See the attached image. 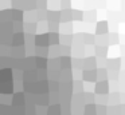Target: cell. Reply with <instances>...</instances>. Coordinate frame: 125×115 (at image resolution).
Masks as SVG:
<instances>
[{
  "instance_id": "6da1fadb",
  "label": "cell",
  "mask_w": 125,
  "mask_h": 115,
  "mask_svg": "<svg viewBox=\"0 0 125 115\" xmlns=\"http://www.w3.org/2000/svg\"><path fill=\"white\" fill-rule=\"evenodd\" d=\"M94 91H95V94H98V95H106V94H108V91H109V83H108V79L97 80Z\"/></svg>"
},
{
  "instance_id": "7a4b0ae2",
  "label": "cell",
  "mask_w": 125,
  "mask_h": 115,
  "mask_svg": "<svg viewBox=\"0 0 125 115\" xmlns=\"http://www.w3.org/2000/svg\"><path fill=\"white\" fill-rule=\"evenodd\" d=\"M82 79L85 82H94V80H97V70L95 68H86L82 72Z\"/></svg>"
},
{
  "instance_id": "3957f363",
  "label": "cell",
  "mask_w": 125,
  "mask_h": 115,
  "mask_svg": "<svg viewBox=\"0 0 125 115\" xmlns=\"http://www.w3.org/2000/svg\"><path fill=\"white\" fill-rule=\"evenodd\" d=\"M24 104H26L24 95H23L20 91L16 94H14V96H12V106L14 107H24Z\"/></svg>"
},
{
  "instance_id": "277c9868",
  "label": "cell",
  "mask_w": 125,
  "mask_h": 115,
  "mask_svg": "<svg viewBox=\"0 0 125 115\" xmlns=\"http://www.w3.org/2000/svg\"><path fill=\"white\" fill-rule=\"evenodd\" d=\"M35 44L38 47H47L50 44L49 35H36L35 36Z\"/></svg>"
},
{
  "instance_id": "5b68a950",
  "label": "cell",
  "mask_w": 125,
  "mask_h": 115,
  "mask_svg": "<svg viewBox=\"0 0 125 115\" xmlns=\"http://www.w3.org/2000/svg\"><path fill=\"white\" fill-rule=\"evenodd\" d=\"M14 90V84L12 80H7V82H0V92L6 95V94H11Z\"/></svg>"
},
{
  "instance_id": "8992f818",
  "label": "cell",
  "mask_w": 125,
  "mask_h": 115,
  "mask_svg": "<svg viewBox=\"0 0 125 115\" xmlns=\"http://www.w3.org/2000/svg\"><path fill=\"white\" fill-rule=\"evenodd\" d=\"M7 80H12V70L3 67L0 70V82H7Z\"/></svg>"
},
{
  "instance_id": "52a82bcc",
  "label": "cell",
  "mask_w": 125,
  "mask_h": 115,
  "mask_svg": "<svg viewBox=\"0 0 125 115\" xmlns=\"http://www.w3.org/2000/svg\"><path fill=\"white\" fill-rule=\"evenodd\" d=\"M26 43V36L23 32H16L12 36V45H22Z\"/></svg>"
},
{
  "instance_id": "ba28073f",
  "label": "cell",
  "mask_w": 125,
  "mask_h": 115,
  "mask_svg": "<svg viewBox=\"0 0 125 115\" xmlns=\"http://www.w3.org/2000/svg\"><path fill=\"white\" fill-rule=\"evenodd\" d=\"M108 26H109L108 21H100V23H97V27H95V32H97V35L108 34V29H109Z\"/></svg>"
},
{
  "instance_id": "9c48e42d",
  "label": "cell",
  "mask_w": 125,
  "mask_h": 115,
  "mask_svg": "<svg viewBox=\"0 0 125 115\" xmlns=\"http://www.w3.org/2000/svg\"><path fill=\"white\" fill-rule=\"evenodd\" d=\"M59 66L62 70H70L71 68V59L70 56H61L59 59Z\"/></svg>"
},
{
  "instance_id": "30bf717a",
  "label": "cell",
  "mask_w": 125,
  "mask_h": 115,
  "mask_svg": "<svg viewBox=\"0 0 125 115\" xmlns=\"http://www.w3.org/2000/svg\"><path fill=\"white\" fill-rule=\"evenodd\" d=\"M61 106L59 104H51L47 107V115H61Z\"/></svg>"
},
{
  "instance_id": "8fae6325",
  "label": "cell",
  "mask_w": 125,
  "mask_h": 115,
  "mask_svg": "<svg viewBox=\"0 0 125 115\" xmlns=\"http://www.w3.org/2000/svg\"><path fill=\"white\" fill-rule=\"evenodd\" d=\"M97 66V59H94L93 56L86 58V60H83V67L85 68H95Z\"/></svg>"
},
{
  "instance_id": "7c38bea8",
  "label": "cell",
  "mask_w": 125,
  "mask_h": 115,
  "mask_svg": "<svg viewBox=\"0 0 125 115\" xmlns=\"http://www.w3.org/2000/svg\"><path fill=\"white\" fill-rule=\"evenodd\" d=\"M106 67H108L109 70H117V71H118L120 59H109V60H106Z\"/></svg>"
},
{
  "instance_id": "4fadbf2b",
  "label": "cell",
  "mask_w": 125,
  "mask_h": 115,
  "mask_svg": "<svg viewBox=\"0 0 125 115\" xmlns=\"http://www.w3.org/2000/svg\"><path fill=\"white\" fill-rule=\"evenodd\" d=\"M11 19L15 21H22V18H23V12L20 9H12L11 11Z\"/></svg>"
},
{
  "instance_id": "5bb4252c",
  "label": "cell",
  "mask_w": 125,
  "mask_h": 115,
  "mask_svg": "<svg viewBox=\"0 0 125 115\" xmlns=\"http://www.w3.org/2000/svg\"><path fill=\"white\" fill-rule=\"evenodd\" d=\"M104 79H108V71L106 68H97V80H104Z\"/></svg>"
},
{
  "instance_id": "9a60e30c",
  "label": "cell",
  "mask_w": 125,
  "mask_h": 115,
  "mask_svg": "<svg viewBox=\"0 0 125 115\" xmlns=\"http://www.w3.org/2000/svg\"><path fill=\"white\" fill-rule=\"evenodd\" d=\"M36 67L38 68H46L47 67V60H46V58H42V56H36Z\"/></svg>"
},
{
  "instance_id": "2e32d148",
  "label": "cell",
  "mask_w": 125,
  "mask_h": 115,
  "mask_svg": "<svg viewBox=\"0 0 125 115\" xmlns=\"http://www.w3.org/2000/svg\"><path fill=\"white\" fill-rule=\"evenodd\" d=\"M49 100L50 99L47 98V95H39L38 96V100H36V103L39 104V106H47V104H49Z\"/></svg>"
},
{
  "instance_id": "e0dca14e",
  "label": "cell",
  "mask_w": 125,
  "mask_h": 115,
  "mask_svg": "<svg viewBox=\"0 0 125 115\" xmlns=\"http://www.w3.org/2000/svg\"><path fill=\"white\" fill-rule=\"evenodd\" d=\"M49 37H50V44H52V43H55V44H58L59 43V35L57 34V32H50L49 34Z\"/></svg>"
},
{
  "instance_id": "ac0fdd59",
  "label": "cell",
  "mask_w": 125,
  "mask_h": 115,
  "mask_svg": "<svg viewBox=\"0 0 125 115\" xmlns=\"http://www.w3.org/2000/svg\"><path fill=\"white\" fill-rule=\"evenodd\" d=\"M105 111H108V108H106L105 104H97V110H95L97 115H106Z\"/></svg>"
},
{
  "instance_id": "d6986e66",
  "label": "cell",
  "mask_w": 125,
  "mask_h": 115,
  "mask_svg": "<svg viewBox=\"0 0 125 115\" xmlns=\"http://www.w3.org/2000/svg\"><path fill=\"white\" fill-rule=\"evenodd\" d=\"M36 1H38V8H39V9H42V8H43V9H44V8H46V0H36Z\"/></svg>"
},
{
  "instance_id": "ffe728a7",
  "label": "cell",
  "mask_w": 125,
  "mask_h": 115,
  "mask_svg": "<svg viewBox=\"0 0 125 115\" xmlns=\"http://www.w3.org/2000/svg\"><path fill=\"white\" fill-rule=\"evenodd\" d=\"M73 19H82V12L81 11H73Z\"/></svg>"
},
{
  "instance_id": "44dd1931",
  "label": "cell",
  "mask_w": 125,
  "mask_h": 115,
  "mask_svg": "<svg viewBox=\"0 0 125 115\" xmlns=\"http://www.w3.org/2000/svg\"><path fill=\"white\" fill-rule=\"evenodd\" d=\"M94 39H95V37L93 36V35H90V34L85 35V42H87V43H93V42H94Z\"/></svg>"
}]
</instances>
